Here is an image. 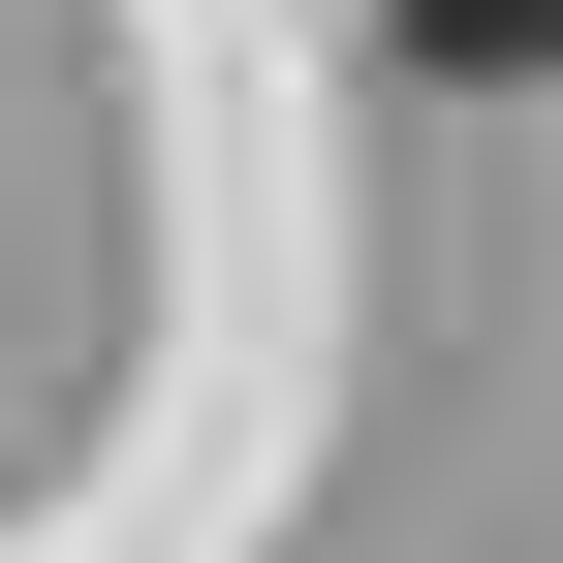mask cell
I'll return each instance as SVG.
<instances>
[{"label":"cell","mask_w":563,"mask_h":563,"mask_svg":"<svg viewBox=\"0 0 563 563\" xmlns=\"http://www.w3.org/2000/svg\"><path fill=\"white\" fill-rule=\"evenodd\" d=\"M407 63H470V95H501V63H563V0H407Z\"/></svg>","instance_id":"obj_1"}]
</instances>
